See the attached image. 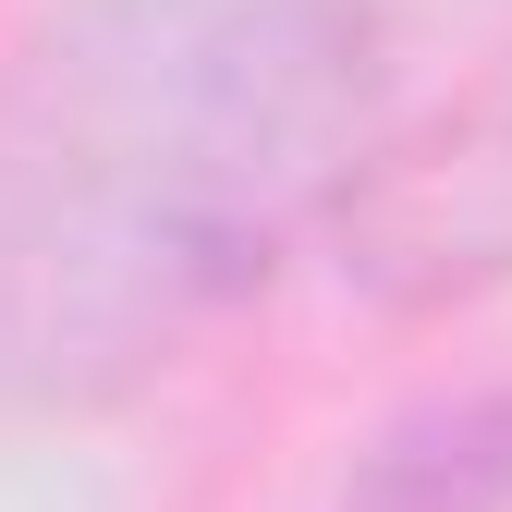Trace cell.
<instances>
[{"mask_svg": "<svg viewBox=\"0 0 512 512\" xmlns=\"http://www.w3.org/2000/svg\"><path fill=\"white\" fill-rule=\"evenodd\" d=\"M330 232H342V269L391 305H439L512 269V49L452 110H427L403 147L354 159Z\"/></svg>", "mask_w": 512, "mask_h": 512, "instance_id": "obj_2", "label": "cell"}, {"mask_svg": "<svg viewBox=\"0 0 512 512\" xmlns=\"http://www.w3.org/2000/svg\"><path fill=\"white\" fill-rule=\"evenodd\" d=\"M342 0H74L0 61V403L183 354L366 159Z\"/></svg>", "mask_w": 512, "mask_h": 512, "instance_id": "obj_1", "label": "cell"}]
</instances>
